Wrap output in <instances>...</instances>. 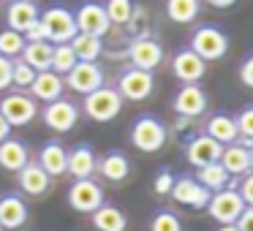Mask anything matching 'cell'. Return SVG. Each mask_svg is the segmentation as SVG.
Here are the masks:
<instances>
[{"mask_svg":"<svg viewBox=\"0 0 253 231\" xmlns=\"http://www.w3.org/2000/svg\"><path fill=\"white\" fill-rule=\"evenodd\" d=\"M202 11V0H166V17L177 25H191Z\"/></svg>","mask_w":253,"mask_h":231,"instance_id":"f546056e","label":"cell"},{"mask_svg":"<svg viewBox=\"0 0 253 231\" xmlns=\"http://www.w3.org/2000/svg\"><path fill=\"white\" fill-rule=\"evenodd\" d=\"M77 63L79 60H77V55H74L71 44H55L52 46V66H49V71H55L57 77H66Z\"/></svg>","mask_w":253,"mask_h":231,"instance_id":"1f68e13d","label":"cell"},{"mask_svg":"<svg viewBox=\"0 0 253 231\" xmlns=\"http://www.w3.org/2000/svg\"><path fill=\"white\" fill-rule=\"evenodd\" d=\"M74 19H77L79 33H87V36L104 38V36L112 30V22H109V17H106V11H104V3H95V0H84L82 6L77 8Z\"/></svg>","mask_w":253,"mask_h":231,"instance_id":"30bf717a","label":"cell"},{"mask_svg":"<svg viewBox=\"0 0 253 231\" xmlns=\"http://www.w3.org/2000/svg\"><path fill=\"white\" fill-rule=\"evenodd\" d=\"M30 212H28V204H25L22 196L17 193H6L0 196V226L3 231H17L28 223Z\"/></svg>","mask_w":253,"mask_h":231,"instance_id":"e0dca14e","label":"cell"},{"mask_svg":"<svg viewBox=\"0 0 253 231\" xmlns=\"http://www.w3.org/2000/svg\"><path fill=\"white\" fill-rule=\"evenodd\" d=\"M171 74H174L182 84H199V79L207 74V63H204L191 46H185V49H177L174 57H171Z\"/></svg>","mask_w":253,"mask_h":231,"instance_id":"5bb4252c","label":"cell"},{"mask_svg":"<svg viewBox=\"0 0 253 231\" xmlns=\"http://www.w3.org/2000/svg\"><path fill=\"white\" fill-rule=\"evenodd\" d=\"M104 11L112 25H128V19L133 14V0H106Z\"/></svg>","mask_w":253,"mask_h":231,"instance_id":"836d02e7","label":"cell"},{"mask_svg":"<svg viewBox=\"0 0 253 231\" xmlns=\"http://www.w3.org/2000/svg\"><path fill=\"white\" fill-rule=\"evenodd\" d=\"M207 6H212V8H229V6H234L237 0H204Z\"/></svg>","mask_w":253,"mask_h":231,"instance_id":"f6af8a7d","label":"cell"},{"mask_svg":"<svg viewBox=\"0 0 253 231\" xmlns=\"http://www.w3.org/2000/svg\"><path fill=\"white\" fill-rule=\"evenodd\" d=\"M95 169H98V158H95V150L90 144H77L74 150H68L66 174H71L74 180H90Z\"/></svg>","mask_w":253,"mask_h":231,"instance_id":"d6986e66","label":"cell"},{"mask_svg":"<svg viewBox=\"0 0 253 231\" xmlns=\"http://www.w3.org/2000/svg\"><path fill=\"white\" fill-rule=\"evenodd\" d=\"M8 136H11V125L6 122V117L0 115V142H6Z\"/></svg>","mask_w":253,"mask_h":231,"instance_id":"ee69618b","label":"cell"},{"mask_svg":"<svg viewBox=\"0 0 253 231\" xmlns=\"http://www.w3.org/2000/svg\"><path fill=\"white\" fill-rule=\"evenodd\" d=\"M36 163H39L49 177H60V174H66V169H68V150L63 147L60 142H46L44 147L39 150V160H36Z\"/></svg>","mask_w":253,"mask_h":231,"instance_id":"44dd1931","label":"cell"},{"mask_svg":"<svg viewBox=\"0 0 253 231\" xmlns=\"http://www.w3.org/2000/svg\"><path fill=\"white\" fill-rule=\"evenodd\" d=\"M63 82H66V87L74 90V93L87 95V93H93V90L104 87V68H101L98 63H77V66L63 77Z\"/></svg>","mask_w":253,"mask_h":231,"instance_id":"7c38bea8","label":"cell"},{"mask_svg":"<svg viewBox=\"0 0 253 231\" xmlns=\"http://www.w3.org/2000/svg\"><path fill=\"white\" fill-rule=\"evenodd\" d=\"M251 171H253V147H251Z\"/></svg>","mask_w":253,"mask_h":231,"instance_id":"7dc6e473","label":"cell"},{"mask_svg":"<svg viewBox=\"0 0 253 231\" xmlns=\"http://www.w3.org/2000/svg\"><path fill=\"white\" fill-rule=\"evenodd\" d=\"M98 171H101V177L109 180V182H123L131 174V160H128L126 153L112 150V153H106L104 158L98 160Z\"/></svg>","mask_w":253,"mask_h":231,"instance_id":"484cf974","label":"cell"},{"mask_svg":"<svg viewBox=\"0 0 253 231\" xmlns=\"http://www.w3.org/2000/svg\"><path fill=\"white\" fill-rule=\"evenodd\" d=\"M41 25L46 30V41L52 46L55 44H71V38L79 33L77 19H74V11H68L66 6H49L41 11Z\"/></svg>","mask_w":253,"mask_h":231,"instance_id":"3957f363","label":"cell"},{"mask_svg":"<svg viewBox=\"0 0 253 231\" xmlns=\"http://www.w3.org/2000/svg\"><path fill=\"white\" fill-rule=\"evenodd\" d=\"M237 229L240 231H253V207H245L242 209V215L237 218Z\"/></svg>","mask_w":253,"mask_h":231,"instance_id":"7bdbcfd3","label":"cell"},{"mask_svg":"<svg viewBox=\"0 0 253 231\" xmlns=\"http://www.w3.org/2000/svg\"><path fill=\"white\" fill-rule=\"evenodd\" d=\"M128 60H131V66L139 68V71L153 74L155 68L164 63V46H161V41L150 38V36L133 38L131 44H128Z\"/></svg>","mask_w":253,"mask_h":231,"instance_id":"8fae6325","label":"cell"},{"mask_svg":"<svg viewBox=\"0 0 253 231\" xmlns=\"http://www.w3.org/2000/svg\"><path fill=\"white\" fill-rule=\"evenodd\" d=\"M196 180H199V185H204L210 193H218V191H223V188H229L231 177L220 163H210V166H204V169L196 171Z\"/></svg>","mask_w":253,"mask_h":231,"instance_id":"4dcf8cb0","label":"cell"},{"mask_svg":"<svg viewBox=\"0 0 253 231\" xmlns=\"http://www.w3.org/2000/svg\"><path fill=\"white\" fill-rule=\"evenodd\" d=\"M63 90H66L63 77H57L55 71H39L33 79V84H30V98L52 104V101L63 98Z\"/></svg>","mask_w":253,"mask_h":231,"instance_id":"ffe728a7","label":"cell"},{"mask_svg":"<svg viewBox=\"0 0 253 231\" xmlns=\"http://www.w3.org/2000/svg\"><path fill=\"white\" fill-rule=\"evenodd\" d=\"M0 231H3V226H0Z\"/></svg>","mask_w":253,"mask_h":231,"instance_id":"681fc988","label":"cell"},{"mask_svg":"<svg viewBox=\"0 0 253 231\" xmlns=\"http://www.w3.org/2000/svg\"><path fill=\"white\" fill-rule=\"evenodd\" d=\"M0 115L6 117V122L11 128H22V125H30L39 117V104L28 93L14 90V93L0 98Z\"/></svg>","mask_w":253,"mask_h":231,"instance_id":"5b68a950","label":"cell"},{"mask_svg":"<svg viewBox=\"0 0 253 231\" xmlns=\"http://www.w3.org/2000/svg\"><path fill=\"white\" fill-rule=\"evenodd\" d=\"M150 231H182V220L171 209H158L150 220Z\"/></svg>","mask_w":253,"mask_h":231,"instance_id":"d590c367","label":"cell"},{"mask_svg":"<svg viewBox=\"0 0 253 231\" xmlns=\"http://www.w3.org/2000/svg\"><path fill=\"white\" fill-rule=\"evenodd\" d=\"M169 139L166 125L158 120L155 115H142L133 120L131 125V144L139 153H158Z\"/></svg>","mask_w":253,"mask_h":231,"instance_id":"7a4b0ae2","label":"cell"},{"mask_svg":"<svg viewBox=\"0 0 253 231\" xmlns=\"http://www.w3.org/2000/svg\"><path fill=\"white\" fill-rule=\"evenodd\" d=\"M220 153H223V144L210 139L207 133H196V136L188 139V144H185V158L193 169H204V166H210V163H218Z\"/></svg>","mask_w":253,"mask_h":231,"instance_id":"4fadbf2b","label":"cell"},{"mask_svg":"<svg viewBox=\"0 0 253 231\" xmlns=\"http://www.w3.org/2000/svg\"><path fill=\"white\" fill-rule=\"evenodd\" d=\"M155 90V77L150 71H139V68L128 66L117 79V93L123 101H147Z\"/></svg>","mask_w":253,"mask_h":231,"instance_id":"52a82bcc","label":"cell"},{"mask_svg":"<svg viewBox=\"0 0 253 231\" xmlns=\"http://www.w3.org/2000/svg\"><path fill=\"white\" fill-rule=\"evenodd\" d=\"M22 36H25V41H46V30H44V25H41V19L30 25Z\"/></svg>","mask_w":253,"mask_h":231,"instance_id":"b9f144b4","label":"cell"},{"mask_svg":"<svg viewBox=\"0 0 253 231\" xmlns=\"http://www.w3.org/2000/svg\"><path fill=\"white\" fill-rule=\"evenodd\" d=\"M191 49L202 57L204 63H212L226 57L229 52V36L218 25H199L191 36Z\"/></svg>","mask_w":253,"mask_h":231,"instance_id":"277c9868","label":"cell"},{"mask_svg":"<svg viewBox=\"0 0 253 231\" xmlns=\"http://www.w3.org/2000/svg\"><path fill=\"white\" fill-rule=\"evenodd\" d=\"M25 3H33V0H25Z\"/></svg>","mask_w":253,"mask_h":231,"instance_id":"c3c4849f","label":"cell"},{"mask_svg":"<svg viewBox=\"0 0 253 231\" xmlns=\"http://www.w3.org/2000/svg\"><path fill=\"white\" fill-rule=\"evenodd\" d=\"M237 74H240V82L245 84V87L253 90V52L240 63V71H237Z\"/></svg>","mask_w":253,"mask_h":231,"instance_id":"ab89813d","label":"cell"},{"mask_svg":"<svg viewBox=\"0 0 253 231\" xmlns=\"http://www.w3.org/2000/svg\"><path fill=\"white\" fill-rule=\"evenodd\" d=\"M25 36L22 33H17V30H3L0 33V55L3 57H8V60H17L19 55H22V49H25Z\"/></svg>","mask_w":253,"mask_h":231,"instance_id":"d6a6232c","label":"cell"},{"mask_svg":"<svg viewBox=\"0 0 253 231\" xmlns=\"http://www.w3.org/2000/svg\"><path fill=\"white\" fill-rule=\"evenodd\" d=\"M17 185L25 196H44L52 185V177L46 174L36 160H28V163L17 171Z\"/></svg>","mask_w":253,"mask_h":231,"instance_id":"ac0fdd59","label":"cell"},{"mask_svg":"<svg viewBox=\"0 0 253 231\" xmlns=\"http://www.w3.org/2000/svg\"><path fill=\"white\" fill-rule=\"evenodd\" d=\"M104 201V188L90 177V180H74V185L68 188V207L77 209L82 215H93Z\"/></svg>","mask_w":253,"mask_h":231,"instance_id":"ba28073f","label":"cell"},{"mask_svg":"<svg viewBox=\"0 0 253 231\" xmlns=\"http://www.w3.org/2000/svg\"><path fill=\"white\" fill-rule=\"evenodd\" d=\"M204 209H207L210 218L218 220L220 226H229V223H237V218H240L242 209H245V201H242V196L234 188H223V191L210 196V201Z\"/></svg>","mask_w":253,"mask_h":231,"instance_id":"8992f818","label":"cell"},{"mask_svg":"<svg viewBox=\"0 0 253 231\" xmlns=\"http://www.w3.org/2000/svg\"><path fill=\"white\" fill-rule=\"evenodd\" d=\"M30 160V153L25 147V142L8 136L6 142H0V169L3 171H14L17 174L25 163Z\"/></svg>","mask_w":253,"mask_h":231,"instance_id":"d4e9b609","label":"cell"},{"mask_svg":"<svg viewBox=\"0 0 253 231\" xmlns=\"http://www.w3.org/2000/svg\"><path fill=\"white\" fill-rule=\"evenodd\" d=\"M33 79H36V71L22 60V57H17V60L11 63V87H17V90H30Z\"/></svg>","mask_w":253,"mask_h":231,"instance_id":"e575fe53","label":"cell"},{"mask_svg":"<svg viewBox=\"0 0 253 231\" xmlns=\"http://www.w3.org/2000/svg\"><path fill=\"white\" fill-rule=\"evenodd\" d=\"M93 226H95V231H126L128 218L115 204H101L93 212Z\"/></svg>","mask_w":253,"mask_h":231,"instance_id":"4316f807","label":"cell"},{"mask_svg":"<svg viewBox=\"0 0 253 231\" xmlns=\"http://www.w3.org/2000/svg\"><path fill=\"white\" fill-rule=\"evenodd\" d=\"M41 11L36 3H25V0H11L6 11V22L8 30H17V33H25L33 22H39Z\"/></svg>","mask_w":253,"mask_h":231,"instance_id":"cb8c5ba5","label":"cell"},{"mask_svg":"<svg viewBox=\"0 0 253 231\" xmlns=\"http://www.w3.org/2000/svg\"><path fill=\"white\" fill-rule=\"evenodd\" d=\"M171 198L182 207H193V209H204L212 193L204 185H199L196 177H174V185H171Z\"/></svg>","mask_w":253,"mask_h":231,"instance_id":"9a60e30c","label":"cell"},{"mask_svg":"<svg viewBox=\"0 0 253 231\" xmlns=\"http://www.w3.org/2000/svg\"><path fill=\"white\" fill-rule=\"evenodd\" d=\"M11 63L14 60H8V57L0 55V90L11 87Z\"/></svg>","mask_w":253,"mask_h":231,"instance_id":"60d3db41","label":"cell"},{"mask_svg":"<svg viewBox=\"0 0 253 231\" xmlns=\"http://www.w3.org/2000/svg\"><path fill=\"white\" fill-rule=\"evenodd\" d=\"M71 49H74V55H77L79 63H95L104 55V38L87 36V33H77L71 38Z\"/></svg>","mask_w":253,"mask_h":231,"instance_id":"f1b7e54d","label":"cell"},{"mask_svg":"<svg viewBox=\"0 0 253 231\" xmlns=\"http://www.w3.org/2000/svg\"><path fill=\"white\" fill-rule=\"evenodd\" d=\"M41 120H44V125L49 128V131L68 133L79 122V106L68 98H57V101H52V104L44 106Z\"/></svg>","mask_w":253,"mask_h":231,"instance_id":"9c48e42d","label":"cell"},{"mask_svg":"<svg viewBox=\"0 0 253 231\" xmlns=\"http://www.w3.org/2000/svg\"><path fill=\"white\" fill-rule=\"evenodd\" d=\"M171 106H174V112L180 117L196 120L199 115H204V112H207V93H204L199 84H182V87L177 90Z\"/></svg>","mask_w":253,"mask_h":231,"instance_id":"2e32d148","label":"cell"},{"mask_svg":"<svg viewBox=\"0 0 253 231\" xmlns=\"http://www.w3.org/2000/svg\"><path fill=\"white\" fill-rule=\"evenodd\" d=\"M218 231H240V229H237V226L234 223H229V226H220V229Z\"/></svg>","mask_w":253,"mask_h":231,"instance_id":"bcb514c9","label":"cell"},{"mask_svg":"<svg viewBox=\"0 0 253 231\" xmlns=\"http://www.w3.org/2000/svg\"><path fill=\"white\" fill-rule=\"evenodd\" d=\"M19 57H22L36 74L49 71V66H52V44L49 41H28Z\"/></svg>","mask_w":253,"mask_h":231,"instance_id":"83f0119b","label":"cell"},{"mask_svg":"<svg viewBox=\"0 0 253 231\" xmlns=\"http://www.w3.org/2000/svg\"><path fill=\"white\" fill-rule=\"evenodd\" d=\"M218 163L229 171V177H245V174H251V150L242 147L240 142L226 144Z\"/></svg>","mask_w":253,"mask_h":231,"instance_id":"7402d4cb","label":"cell"},{"mask_svg":"<svg viewBox=\"0 0 253 231\" xmlns=\"http://www.w3.org/2000/svg\"><path fill=\"white\" fill-rule=\"evenodd\" d=\"M234 122H237V133H240L242 139H251L253 142V104L242 106V109L237 112Z\"/></svg>","mask_w":253,"mask_h":231,"instance_id":"8d00e7d4","label":"cell"},{"mask_svg":"<svg viewBox=\"0 0 253 231\" xmlns=\"http://www.w3.org/2000/svg\"><path fill=\"white\" fill-rule=\"evenodd\" d=\"M82 109L93 122H112L123 112V95L117 93V87H106L104 84V87L84 95Z\"/></svg>","mask_w":253,"mask_h":231,"instance_id":"6da1fadb","label":"cell"},{"mask_svg":"<svg viewBox=\"0 0 253 231\" xmlns=\"http://www.w3.org/2000/svg\"><path fill=\"white\" fill-rule=\"evenodd\" d=\"M171 185H174V174H171L169 169H161L158 177H155V182H153V191L158 193V196H169Z\"/></svg>","mask_w":253,"mask_h":231,"instance_id":"74e56055","label":"cell"},{"mask_svg":"<svg viewBox=\"0 0 253 231\" xmlns=\"http://www.w3.org/2000/svg\"><path fill=\"white\" fill-rule=\"evenodd\" d=\"M237 193L242 196L245 207H253V171H251V174H245V177L240 180V185H237Z\"/></svg>","mask_w":253,"mask_h":231,"instance_id":"f35d334b","label":"cell"},{"mask_svg":"<svg viewBox=\"0 0 253 231\" xmlns=\"http://www.w3.org/2000/svg\"><path fill=\"white\" fill-rule=\"evenodd\" d=\"M204 133H207L210 139H215L218 144H234L237 139H240V133H237V122L234 117L229 115V112H215L212 117L207 120V125H204Z\"/></svg>","mask_w":253,"mask_h":231,"instance_id":"603a6c76","label":"cell"}]
</instances>
